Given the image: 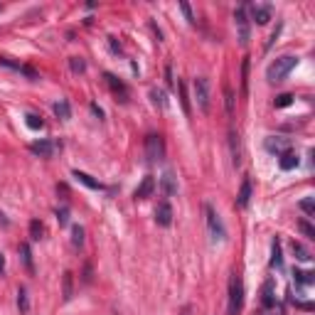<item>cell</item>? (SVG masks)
<instances>
[{
  "label": "cell",
  "instance_id": "obj_9",
  "mask_svg": "<svg viewBox=\"0 0 315 315\" xmlns=\"http://www.w3.org/2000/svg\"><path fill=\"white\" fill-rule=\"evenodd\" d=\"M266 150H268V153H276V155H281V153L290 150V140H288V138H278V135H271V138H266Z\"/></svg>",
  "mask_w": 315,
  "mask_h": 315
},
{
  "label": "cell",
  "instance_id": "obj_19",
  "mask_svg": "<svg viewBox=\"0 0 315 315\" xmlns=\"http://www.w3.org/2000/svg\"><path fill=\"white\" fill-rule=\"evenodd\" d=\"M20 259L25 263V268L30 273H35V263H32V251H30V244H20Z\"/></svg>",
  "mask_w": 315,
  "mask_h": 315
},
{
  "label": "cell",
  "instance_id": "obj_38",
  "mask_svg": "<svg viewBox=\"0 0 315 315\" xmlns=\"http://www.w3.org/2000/svg\"><path fill=\"white\" fill-rule=\"evenodd\" d=\"M108 45H111V52L113 54H121L123 50H121V42H116V37H108Z\"/></svg>",
  "mask_w": 315,
  "mask_h": 315
},
{
  "label": "cell",
  "instance_id": "obj_12",
  "mask_svg": "<svg viewBox=\"0 0 315 315\" xmlns=\"http://www.w3.org/2000/svg\"><path fill=\"white\" fill-rule=\"evenodd\" d=\"M30 150H32L35 155H40V158H52V153H54V143H52V140H37V143H32V145H30Z\"/></svg>",
  "mask_w": 315,
  "mask_h": 315
},
{
  "label": "cell",
  "instance_id": "obj_43",
  "mask_svg": "<svg viewBox=\"0 0 315 315\" xmlns=\"http://www.w3.org/2000/svg\"><path fill=\"white\" fill-rule=\"evenodd\" d=\"M183 315H192V308H190V305H185V308H183Z\"/></svg>",
  "mask_w": 315,
  "mask_h": 315
},
{
  "label": "cell",
  "instance_id": "obj_11",
  "mask_svg": "<svg viewBox=\"0 0 315 315\" xmlns=\"http://www.w3.org/2000/svg\"><path fill=\"white\" fill-rule=\"evenodd\" d=\"M298 155L293 153V150H286V153H281L278 155V168L281 170H293V168H298Z\"/></svg>",
  "mask_w": 315,
  "mask_h": 315
},
{
  "label": "cell",
  "instance_id": "obj_21",
  "mask_svg": "<svg viewBox=\"0 0 315 315\" xmlns=\"http://www.w3.org/2000/svg\"><path fill=\"white\" fill-rule=\"evenodd\" d=\"M293 254H295V259H298V261H303V263H308V261L313 259V254H310L300 241H293Z\"/></svg>",
  "mask_w": 315,
  "mask_h": 315
},
{
  "label": "cell",
  "instance_id": "obj_30",
  "mask_svg": "<svg viewBox=\"0 0 315 315\" xmlns=\"http://www.w3.org/2000/svg\"><path fill=\"white\" fill-rule=\"evenodd\" d=\"M298 229L303 232V236H308V239H315V227H313L308 219H300V222H298Z\"/></svg>",
  "mask_w": 315,
  "mask_h": 315
},
{
  "label": "cell",
  "instance_id": "obj_24",
  "mask_svg": "<svg viewBox=\"0 0 315 315\" xmlns=\"http://www.w3.org/2000/svg\"><path fill=\"white\" fill-rule=\"evenodd\" d=\"M42 234H45L42 222H40V219H32V222H30V236H32V241H40Z\"/></svg>",
  "mask_w": 315,
  "mask_h": 315
},
{
  "label": "cell",
  "instance_id": "obj_22",
  "mask_svg": "<svg viewBox=\"0 0 315 315\" xmlns=\"http://www.w3.org/2000/svg\"><path fill=\"white\" fill-rule=\"evenodd\" d=\"M74 295V273L64 271V300H72Z\"/></svg>",
  "mask_w": 315,
  "mask_h": 315
},
{
  "label": "cell",
  "instance_id": "obj_6",
  "mask_svg": "<svg viewBox=\"0 0 315 315\" xmlns=\"http://www.w3.org/2000/svg\"><path fill=\"white\" fill-rule=\"evenodd\" d=\"M205 214H207V227H210V234H212V239L214 241H222L224 236H227V232H224V224H222V219H219V214L207 205L205 207Z\"/></svg>",
  "mask_w": 315,
  "mask_h": 315
},
{
  "label": "cell",
  "instance_id": "obj_32",
  "mask_svg": "<svg viewBox=\"0 0 315 315\" xmlns=\"http://www.w3.org/2000/svg\"><path fill=\"white\" fill-rule=\"evenodd\" d=\"M18 308H20V313H30V300H27L25 288H20V290H18Z\"/></svg>",
  "mask_w": 315,
  "mask_h": 315
},
{
  "label": "cell",
  "instance_id": "obj_33",
  "mask_svg": "<svg viewBox=\"0 0 315 315\" xmlns=\"http://www.w3.org/2000/svg\"><path fill=\"white\" fill-rule=\"evenodd\" d=\"M72 244H74V246H81V244H84V229H81L79 224L72 227Z\"/></svg>",
  "mask_w": 315,
  "mask_h": 315
},
{
  "label": "cell",
  "instance_id": "obj_25",
  "mask_svg": "<svg viewBox=\"0 0 315 315\" xmlns=\"http://www.w3.org/2000/svg\"><path fill=\"white\" fill-rule=\"evenodd\" d=\"M249 91V57H244L241 62V94Z\"/></svg>",
  "mask_w": 315,
  "mask_h": 315
},
{
  "label": "cell",
  "instance_id": "obj_41",
  "mask_svg": "<svg viewBox=\"0 0 315 315\" xmlns=\"http://www.w3.org/2000/svg\"><path fill=\"white\" fill-rule=\"evenodd\" d=\"M91 111H94V113H96V116H99V118H104V111H101V108H99V106H96V104H91Z\"/></svg>",
  "mask_w": 315,
  "mask_h": 315
},
{
  "label": "cell",
  "instance_id": "obj_18",
  "mask_svg": "<svg viewBox=\"0 0 315 315\" xmlns=\"http://www.w3.org/2000/svg\"><path fill=\"white\" fill-rule=\"evenodd\" d=\"M271 266L273 268H281L283 266V256H281V241L273 239L271 241Z\"/></svg>",
  "mask_w": 315,
  "mask_h": 315
},
{
  "label": "cell",
  "instance_id": "obj_13",
  "mask_svg": "<svg viewBox=\"0 0 315 315\" xmlns=\"http://www.w3.org/2000/svg\"><path fill=\"white\" fill-rule=\"evenodd\" d=\"M52 111H54V116H57L59 121H69V118H72V108H69V101H67V99L54 101V104H52Z\"/></svg>",
  "mask_w": 315,
  "mask_h": 315
},
{
  "label": "cell",
  "instance_id": "obj_17",
  "mask_svg": "<svg viewBox=\"0 0 315 315\" xmlns=\"http://www.w3.org/2000/svg\"><path fill=\"white\" fill-rule=\"evenodd\" d=\"M74 178H77L81 185H86L89 190H101V187H104L99 180H94L91 175H86V173H81V170H74Z\"/></svg>",
  "mask_w": 315,
  "mask_h": 315
},
{
  "label": "cell",
  "instance_id": "obj_39",
  "mask_svg": "<svg viewBox=\"0 0 315 315\" xmlns=\"http://www.w3.org/2000/svg\"><path fill=\"white\" fill-rule=\"evenodd\" d=\"M57 222L59 224H67L69 222V212L67 210H57Z\"/></svg>",
  "mask_w": 315,
  "mask_h": 315
},
{
  "label": "cell",
  "instance_id": "obj_1",
  "mask_svg": "<svg viewBox=\"0 0 315 315\" xmlns=\"http://www.w3.org/2000/svg\"><path fill=\"white\" fill-rule=\"evenodd\" d=\"M295 67H298V57H293V54L276 57V59L266 67V79H268L271 84H278V81H283Z\"/></svg>",
  "mask_w": 315,
  "mask_h": 315
},
{
  "label": "cell",
  "instance_id": "obj_2",
  "mask_svg": "<svg viewBox=\"0 0 315 315\" xmlns=\"http://www.w3.org/2000/svg\"><path fill=\"white\" fill-rule=\"evenodd\" d=\"M241 305H244V283H241L239 273H232V278H229V305H227L229 315H239Z\"/></svg>",
  "mask_w": 315,
  "mask_h": 315
},
{
  "label": "cell",
  "instance_id": "obj_8",
  "mask_svg": "<svg viewBox=\"0 0 315 315\" xmlns=\"http://www.w3.org/2000/svg\"><path fill=\"white\" fill-rule=\"evenodd\" d=\"M104 79L108 81L111 91H113V94H116V96H118L121 101H128V89H126V84H123V81H121L118 77H113L111 72H106V74H104Z\"/></svg>",
  "mask_w": 315,
  "mask_h": 315
},
{
  "label": "cell",
  "instance_id": "obj_40",
  "mask_svg": "<svg viewBox=\"0 0 315 315\" xmlns=\"http://www.w3.org/2000/svg\"><path fill=\"white\" fill-rule=\"evenodd\" d=\"M165 77H168V84H170V86H178V84H175V79H173V69H170V64L165 67Z\"/></svg>",
  "mask_w": 315,
  "mask_h": 315
},
{
  "label": "cell",
  "instance_id": "obj_3",
  "mask_svg": "<svg viewBox=\"0 0 315 315\" xmlns=\"http://www.w3.org/2000/svg\"><path fill=\"white\" fill-rule=\"evenodd\" d=\"M145 158L150 163H160L165 158V140L160 133H150L145 135Z\"/></svg>",
  "mask_w": 315,
  "mask_h": 315
},
{
  "label": "cell",
  "instance_id": "obj_20",
  "mask_svg": "<svg viewBox=\"0 0 315 315\" xmlns=\"http://www.w3.org/2000/svg\"><path fill=\"white\" fill-rule=\"evenodd\" d=\"M229 143H232V158H234V165L239 168L241 163V153H239V135L234 131H229Z\"/></svg>",
  "mask_w": 315,
  "mask_h": 315
},
{
  "label": "cell",
  "instance_id": "obj_26",
  "mask_svg": "<svg viewBox=\"0 0 315 315\" xmlns=\"http://www.w3.org/2000/svg\"><path fill=\"white\" fill-rule=\"evenodd\" d=\"M178 89H180V104H183V111H185V116H190L192 111H190V99H187V89H185V84H183V81H178Z\"/></svg>",
  "mask_w": 315,
  "mask_h": 315
},
{
  "label": "cell",
  "instance_id": "obj_35",
  "mask_svg": "<svg viewBox=\"0 0 315 315\" xmlns=\"http://www.w3.org/2000/svg\"><path fill=\"white\" fill-rule=\"evenodd\" d=\"M276 108H286V106H290L293 104V94H281V96H276Z\"/></svg>",
  "mask_w": 315,
  "mask_h": 315
},
{
  "label": "cell",
  "instance_id": "obj_4",
  "mask_svg": "<svg viewBox=\"0 0 315 315\" xmlns=\"http://www.w3.org/2000/svg\"><path fill=\"white\" fill-rule=\"evenodd\" d=\"M192 89H195V101H197V106H200V111L202 113H210V99H212V94H210V79L207 77H197L195 79V84H192Z\"/></svg>",
  "mask_w": 315,
  "mask_h": 315
},
{
  "label": "cell",
  "instance_id": "obj_28",
  "mask_svg": "<svg viewBox=\"0 0 315 315\" xmlns=\"http://www.w3.org/2000/svg\"><path fill=\"white\" fill-rule=\"evenodd\" d=\"M25 123H27V128H32V131H40V128L45 126V121H42L37 113H27V116H25Z\"/></svg>",
  "mask_w": 315,
  "mask_h": 315
},
{
  "label": "cell",
  "instance_id": "obj_42",
  "mask_svg": "<svg viewBox=\"0 0 315 315\" xmlns=\"http://www.w3.org/2000/svg\"><path fill=\"white\" fill-rule=\"evenodd\" d=\"M3 271H5V256L0 254V273H3Z\"/></svg>",
  "mask_w": 315,
  "mask_h": 315
},
{
  "label": "cell",
  "instance_id": "obj_36",
  "mask_svg": "<svg viewBox=\"0 0 315 315\" xmlns=\"http://www.w3.org/2000/svg\"><path fill=\"white\" fill-rule=\"evenodd\" d=\"M300 210H303L305 214H313V212H315V200H313V197L300 200Z\"/></svg>",
  "mask_w": 315,
  "mask_h": 315
},
{
  "label": "cell",
  "instance_id": "obj_34",
  "mask_svg": "<svg viewBox=\"0 0 315 315\" xmlns=\"http://www.w3.org/2000/svg\"><path fill=\"white\" fill-rule=\"evenodd\" d=\"M150 99H153L155 106H160V108L165 106V94H163L160 89H150Z\"/></svg>",
  "mask_w": 315,
  "mask_h": 315
},
{
  "label": "cell",
  "instance_id": "obj_29",
  "mask_svg": "<svg viewBox=\"0 0 315 315\" xmlns=\"http://www.w3.org/2000/svg\"><path fill=\"white\" fill-rule=\"evenodd\" d=\"M69 67H72L74 74H84V72H86V62H84L81 57H72V59H69Z\"/></svg>",
  "mask_w": 315,
  "mask_h": 315
},
{
  "label": "cell",
  "instance_id": "obj_23",
  "mask_svg": "<svg viewBox=\"0 0 315 315\" xmlns=\"http://www.w3.org/2000/svg\"><path fill=\"white\" fill-rule=\"evenodd\" d=\"M293 278H295L298 286H310V283L315 281V276H313L310 271H293Z\"/></svg>",
  "mask_w": 315,
  "mask_h": 315
},
{
  "label": "cell",
  "instance_id": "obj_14",
  "mask_svg": "<svg viewBox=\"0 0 315 315\" xmlns=\"http://www.w3.org/2000/svg\"><path fill=\"white\" fill-rule=\"evenodd\" d=\"M160 190H163L168 197L178 192V180L173 178V173H170V170H165V173H163V178H160Z\"/></svg>",
  "mask_w": 315,
  "mask_h": 315
},
{
  "label": "cell",
  "instance_id": "obj_10",
  "mask_svg": "<svg viewBox=\"0 0 315 315\" xmlns=\"http://www.w3.org/2000/svg\"><path fill=\"white\" fill-rule=\"evenodd\" d=\"M153 190H155V180L148 175V178H143V183L135 187L133 197H135V200H145V197H150V195H153Z\"/></svg>",
  "mask_w": 315,
  "mask_h": 315
},
{
  "label": "cell",
  "instance_id": "obj_7",
  "mask_svg": "<svg viewBox=\"0 0 315 315\" xmlns=\"http://www.w3.org/2000/svg\"><path fill=\"white\" fill-rule=\"evenodd\" d=\"M155 224L158 227H170L173 224V207H170L168 200L158 202V207H155Z\"/></svg>",
  "mask_w": 315,
  "mask_h": 315
},
{
  "label": "cell",
  "instance_id": "obj_31",
  "mask_svg": "<svg viewBox=\"0 0 315 315\" xmlns=\"http://www.w3.org/2000/svg\"><path fill=\"white\" fill-rule=\"evenodd\" d=\"M273 303H276V298H273V283L268 281V283L263 286V305H266V308H271Z\"/></svg>",
  "mask_w": 315,
  "mask_h": 315
},
{
  "label": "cell",
  "instance_id": "obj_27",
  "mask_svg": "<svg viewBox=\"0 0 315 315\" xmlns=\"http://www.w3.org/2000/svg\"><path fill=\"white\" fill-rule=\"evenodd\" d=\"M224 106H227V113L232 116L234 113V91L229 84H224Z\"/></svg>",
  "mask_w": 315,
  "mask_h": 315
},
{
  "label": "cell",
  "instance_id": "obj_15",
  "mask_svg": "<svg viewBox=\"0 0 315 315\" xmlns=\"http://www.w3.org/2000/svg\"><path fill=\"white\" fill-rule=\"evenodd\" d=\"M251 18L259 25H266L271 20V8H266V5H251Z\"/></svg>",
  "mask_w": 315,
  "mask_h": 315
},
{
  "label": "cell",
  "instance_id": "obj_5",
  "mask_svg": "<svg viewBox=\"0 0 315 315\" xmlns=\"http://www.w3.org/2000/svg\"><path fill=\"white\" fill-rule=\"evenodd\" d=\"M234 25H236V37H239V45H249V37H251V25H249V13H246V8H236V10H234Z\"/></svg>",
  "mask_w": 315,
  "mask_h": 315
},
{
  "label": "cell",
  "instance_id": "obj_37",
  "mask_svg": "<svg viewBox=\"0 0 315 315\" xmlns=\"http://www.w3.org/2000/svg\"><path fill=\"white\" fill-rule=\"evenodd\" d=\"M180 10H183V15L187 18V23H190V25H195V15H192V8H190L187 3H180Z\"/></svg>",
  "mask_w": 315,
  "mask_h": 315
},
{
  "label": "cell",
  "instance_id": "obj_16",
  "mask_svg": "<svg viewBox=\"0 0 315 315\" xmlns=\"http://www.w3.org/2000/svg\"><path fill=\"white\" fill-rule=\"evenodd\" d=\"M249 200H251V180L244 178V183H241V187H239V195H236V205H239V207H246Z\"/></svg>",
  "mask_w": 315,
  "mask_h": 315
}]
</instances>
